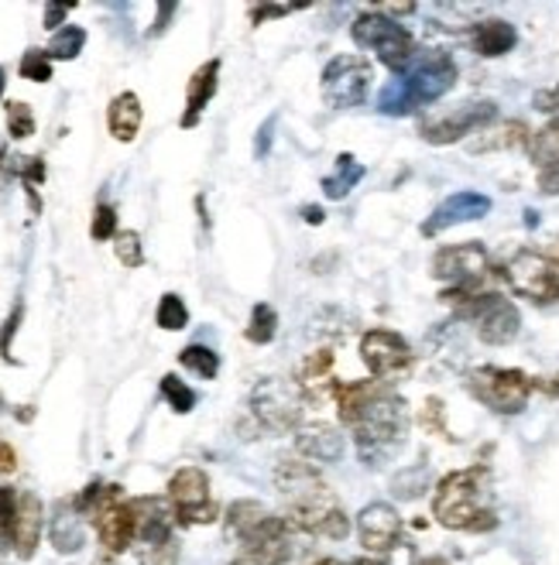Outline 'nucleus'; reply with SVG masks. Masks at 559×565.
I'll return each mask as SVG.
<instances>
[{"mask_svg": "<svg viewBox=\"0 0 559 565\" xmlns=\"http://www.w3.org/2000/svg\"><path fill=\"white\" fill-rule=\"evenodd\" d=\"M443 302L456 309L460 319H467L477 332V340L487 347H508L521 332V312L511 298L498 291H443Z\"/></svg>", "mask_w": 559, "mask_h": 565, "instance_id": "0eeeda50", "label": "nucleus"}, {"mask_svg": "<svg viewBox=\"0 0 559 565\" xmlns=\"http://www.w3.org/2000/svg\"><path fill=\"white\" fill-rule=\"evenodd\" d=\"M495 120H498V104H491V99H474V104H460L456 110H446V114L422 120L419 135L430 145H456L467 135L487 130Z\"/></svg>", "mask_w": 559, "mask_h": 565, "instance_id": "dca6fc26", "label": "nucleus"}, {"mask_svg": "<svg viewBox=\"0 0 559 565\" xmlns=\"http://www.w3.org/2000/svg\"><path fill=\"white\" fill-rule=\"evenodd\" d=\"M83 45H86V31L80 24H65V28H59L55 35H52L45 55L59 58V62H70V58H76L83 52Z\"/></svg>", "mask_w": 559, "mask_h": 565, "instance_id": "c756f323", "label": "nucleus"}, {"mask_svg": "<svg viewBox=\"0 0 559 565\" xmlns=\"http://www.w3.org/2000/svg\"><path fill=\"white\" fill-rule=\"evenodd\" d=\"M179 11V4H158V21H155V28H151V35H161V31L169 28V18Z\"/></svg>", "mask_w": 559, "mask_h": 565, "instance_id": "49530a36", "label": "nucleus"}, {"mask_svg": "<svg viewBox=\"0 0 559 565\" xmlns=\"http://www.w3.org/2000/svg\"><path fill=\"white\" fill-rule=\"evenodd\" d=\"M350 39L378 55L381 65L399 76L409 70V62L415 58V39L409 35V28L399 24L394 18L381 14V11H365L357 14L354 24H350Z\"/></svg>", "mask_w": 559, "mask_h": 565, "instance_id": "1a4fd4ad", "label": "nucleus"}, {"mask_svg": "<svg viewBox=\"0 0 559 565\" xmlns=\"http://www.w3.org/2000/svg\"><path fill=\"white\" fill-rule=\"evenodd\" d=\"M422 425L430 428V431H436V436H446V425H443V402H440V397H430V402H425ZM446 439H450V436H446Z\"/></svg>", "mask_w": 559, "mask_h": 565, "instance_id": "a19ab883", "label": "nucleus"}, {"mask_svg": "<svg viewBox=\"0 0 559 565\" xmlns=\"http://www.w3.org/2000/svg\"><path fill=\"white\" fill-rule=\"evenodd\" d=\"M76 508L86 521H93L96 539H101L107 555H120L135 545V508L124 497V490L117 483H89L80 497Z\"/></svg>", "mask_w": 559, "mask_h": 565, "instance_id": "423d86ee", "label": "nucleus"}, {"mask_svg": "<svg viewBox=\"0 0 559 565\" xmlns=\"http://www.w3.org/2000/svg\"><path fill=\"white\" fill-rule=\"evenodd\" d=\"M0 555H4V548H0Z\"/></svg>", "mask_w": 559, "mask_h": 565, "instance_id": "13d9d810", "label": "nucleus"}, {"mask_svg": "<svg viewBox=\"0 0 559 565\" xmlns=\"http://www.w3.org/2000/svg\"><path fill=\"white\" fill-rule=\"evenodd\" d=\"M4 83H8V70L0 65V96H4Z\"/></svg>", "mask_w": 559, "mask_h": 565, "instance_id": "603ef678", "label": "nucleus"}, {"mask_svg": "<svg viewBox=\"0 0 559 565\" xmlns=\"http://www.w3.org/2000/svg\"><path fill=\"white\" fill-rule=\"evenodd\" d=\"M4 110H8V135L14 141H24V138L35 135V114H31V107L24 104V99H11Z\"/></svg>", "mask_w": 559, "mask_h": 565, "instance_id": "f704fd0d", "label": "nucleus"}, {"mask_svg": "<svg viewBox=\"0 0 559 565\" xmlns=\"http://www.w3.org/2000/svg\"><path fill=\"white\" fill-rule=\"evenodd\" d=\"M161 397H166L169 408H172L176 415H189V412L196 408V391H192L186 381H179L176 374H166V377H161Z\"/></svg>", "mask_w": 559, "mask_h": 565, "instance_id": "473e14b6", "label": "nucleus"}, {"mask_svg": "<svg viewBox=\"0 0 559 565\" xmlns=\"http://www.w3.org/2000/svg\"><path fill=\"white\" fill-rule=\"evenodd\" d=\"M546 257H552V260H556V264H559V237H556V241H552V247H549V250H546Z\"/></svg>", "mask_w": 559, "mask_h": 565, "instance_id": "8fccbe9b", "label": "nucleus"}, {"mask_svg": "<svg viewBox=\"0 0 559 565\" xmlns=\"http://www.w3.org/2000/svg\"><path fill=\"white\" fill-rule=\"evenodd\" d=\"M230 565H254V562H247V558H234V562H230Z\"/></svg>", "mask_w": 559, "mask_h": 565, "instance_id": "5fc2aeb1", "label": "nucleus"}, {"mask_svg": "<svg viewBox=\"0 0 559 565\" xmlns=\"http://www.w3.org/2000/svg\"><path fill=\"white\" fill-rule=\"evenodd\" d=\"M337 408L340 422L350 428L354 449L360 462L371 470L402 449L409 436V412L405 397L384 381H354L337 387Z\"/></svg>", "mask_w": 559, "mask_h": 565, "instance_id": "f257e3e1", "label": "nucleus"}, {"mask_svg": "<svg viewBox=\"0 0 559 565\" xmlns=\"http://www.w3.org/2000/svg\"><path fill=\"white\" fill-rule=\"evenodd\" d=\"M539 189H542L546 195H559V169L539 172Z\"/></svg>", "mask_w": 559, "mask_h": 565, "instance_id": "a18cd8bd", "label": "nucleus"}, {"mask_svg": "<svg viewBox=\"0 0 559 565\" xmlns=\"http://www.w3.org/2000/svg\"><path fill=\"white\" fill-rule=\"evenodd\" d=\"M275 487L285 501V521L292 527L306 531V535H323L344 542L350 535V518L344 504L337 501V493L330 490L309 462L299 459H282L275 470Z\"/></svg>", "mask_w": 559, "mask_h": 565, "instance_id": "f03ea898", "label": "nucleus"}, {"mask_svg": "<svg viewBox=\"0 0 559 565\" xmlns=\"http://www.w3.org/2000/svg\"><path fill=\"white\" fill-rule=\"evenodd\" d=\"M282 14H292V8H272V4H265V8H251V21L257 24L261 18H282Z\"/></svg>", "mask_w": 559, "mask_h": 565, "instance_id": "de8ad7c7", "label": "nucleus"}, {"mask_svg": "<svg viewBox=\"0 0 559 565\" xmlns=\"http://www.w3.org/2000/svg\"><path fill=\"white\" fill-rule=\"evenodd\" d=\"M357 535L371 555H388L402 542V518L391 504H368L357 518Z\"/></svg>", "mask_w": 559, "mask_h": 565, "instance_id": "aec40b11", "label": "nucleus"}, {"mask_svg": "<svg viewBox=\"0 0 559 565\" xmlns=\"http://www.w3.org/2000/svg\"><path fill=\"white\" fill-rule=\"evenodd\" d=\"M18 470V452L8 439H0V477H8Z\"/></svg>", "mask_w": 559, "mask_h": 565, "instance_id": "c03bdc74", "label": "nucleus"}, {"mask_svg": "<svg viewBox=\"0 0 559 565\" xmlns=\"http://www.w3.org/2000/svg\"><path fill=\"white\" fill-rule=\"evenodd\" d=\"M313 565H344V562H337V558H319V562H313Z\"/></svg>", "mask_w": 559, "mask_h": 565, "instance_id": "864d4df0", "label": "nucleus"}, {"mask_svg": "<svg viewBox=\"0 0 559 565\" xmlns=\"http://www.w3.org/2000/svg\"><path fill=\"white\" fill-rule=\"evenodd\" d=\"M49 542L55 552L62 555H76L86 545V527H83V514L73 501H55L52 518H49Z\"/></svg>", "mask_w": 559, "mask_h": 565, "instance_id": "412c9836", "label": "nucleus"}, {"mask_svg": "<svg viewBox=\"0 0 559 565\" xmlns=\"http://www.w3.org/2000/svg\"><path fill=\"white\" fill-rule=\"evenodd\" d=\"M179 363H182V367H186L189 374L203 377V381H213V377L220 374V353L210 350V347H203V343L186 347V350L179 353Z\"/></svg>", "mask_w": 559, "mask_h": 565, "instance_id": "c85d7f7f", "label": "nucleus"}, {"mask_svg": "<svg viewBox=\"0 0 559 565\" xmlns=\"http://www.w3.org/2000/svg\"><path fill=\"white\" fill-rule=\"evenodd\" d=\"M425 490V470H415V473H405L394 480V493L405 497V501H412V497H419Z\"/></svg>", "mask_w": 559, "mask_h": 565, "instance_id": "ea45409f", "label": "nucleus"}, {"mask_svg": "<svg viewBox=\"0 0 559 565\" xmlns=\"http://www.w3.org/2000/svg\"><path fill=\"white\" fill-rule=\"evenodd\" d=\"M347 565H384V562H378V558H354V562H347Z\"/></svg>", "mask_w": 559, "mask_h": 565, "instance_id": "3c124183", "label": "nucleus"}, {"mask_svg": "<svg viewBox=\"0 0 559 565\" xmlns=\"http://www.w3.org/2000/svg\"><path fill=\"white\" fill-rule=\"evenodd\" d=\"M135 508V552L141 565H179L176 511L169 497H130Z\"/></svg>", "mask_w": 559, "mask_h": 565, "instance_id": "6e6552de", "label": "nucleus"}, {"mask_svg": "<svg viewBox=\"0 0 559 565\" xmlns=\"http://www.w3.org/2000/svg\"><path fill=\"white\" fill-rule=\"evenodd\" d=\"M487 213H491V199L484 192H474V189L453 192L433 210V216L422 223V237H436V234H443V230H450V226L484 220Z\"/></svg>", "mask_w": 559, "mask_h": 565, "instance_id": "a211bd4d", "label": "nucleus"}, {"mask_svg": "<svg viewBox=\"0 0 559 565\" xmlns=\"http://www.w3.org/2000/svg\"><path fill=\"white\" fill-rule=\"evenodd\" d=\"M491 275H495V264H491V254L477 241L443 247L433 257V278L453 285L450 291H481Z\"/></svg>", "mask_w": 559, "mask_h": 565, "instance_id": "4468645a", "label": "nucleus"}, {"mask_svg": "<svg viewBox=\"0 0 559 565\" xmlns=\"http://www.w3.org/2000/svg\"><path fill=\"white\" fill-rule=\"evenodd\" d=\"M0 169L18 175L24 182V192H28V203L35 213H42V199H39V185L45 182V161L35 158V154H18V158H8V148H0Z\"/></svg>", "mask_w": 559, "mask_h": 565, "instance_id": "a878e982", "label": "nucleus"}, {"mask_svg": "<svg viewBox=\"0 0 559 565\" xmlns=\"http://www.w3.org/2000/svg\"><path fill=\"white\" fill-rule=\"evenodd\" d=\"M217 86H220V58H210L192 73V79L186 86V114L179 120L186 130H192L196 124H200V117L210 107V99L217 96Z\"/></svg>", "mask_w": 559, "mask_h": 565, "instance_id": "4be33fe9", "label": "nucleus"}, {"mask_svg": "<svg viewBox=\"0 0 559 565\" xmlns=\"http://www.w3.org/2000/svg\"><path fill=\"white\" fill-rule=\"evenodd\" d=\"M365 179V164H360L354 154H340L337 164H334V172L323 179V195L326 199H347L357 182Z\"/></svg>", "mask_w": 559, "mask_h": 565, "instance_id": "bb28decb", "label": "nucleus"}, {"mask_svg": "<svg viewBox=\"0 0 559 565\" xmlns=\"http://www.w3.org/2000/svg\"><path fill=\"white\" fill-rule=\"evenodd\" d=\"M42 527H45V508L39 501V493L18 490V508H14V521H11V552L21 562L35 558L39 542H42Z\"/></svg>", "mask_w": 559, "mask_h": 565, "instance_id": "6ab92c4d", "label": "nucleus"}, {"mask_svg": "<svg viewBox=\"0 0 559 565\" xmlns=\"http://www.w3.org/2000/svg\"><path fill=\"white\" fill-rule=\"evenodd\" d=\"M360 360H365V367L384 381V377H402L412 371L415 363V353L412 347L399 337V332L391 329H371L360 337Z\"/></svg>", "mask_w": 559, "mask_h": 565, "instance_id": "f3484780", "label": "nucleus"}, {"mask_svg": "<svg viewBox=\"0 0 559 565\" xmlns=\"http://www.w3.org/2000/svg\"><path fill=\"white\" fill-rule=\"evenodd\" d=\"M330 367H334V353H330V350H316V353L306 360L303 377H306V381H319V377L330 374Z\"/></svg>", "mask_w": 559, "mask_h": 565, "instance_id": "4c0bfd02", "label": "nucleus"}, {"mask_svg": "<svg viewBox=\"0 0 559 565\" xmlns=\"http://www.w3.org/2000/svg\"><path fill=\"white\" fill-rule=\"evenodd\" d=\"M515 45H518V31H515L511 21H502V18L477 21L474 31H471V49L477 55H484V58H502Z\"/></svg>", "mask_w": 559, "mask_h": 565, "instance_id": "5701e85b", "label": "nucleus"}, {"mask_svg": "<svg viewBox=\"0 0 559 565\" xmlns=\"http://www.w3.org/2000/svg\"><path fill=\"white\" fill-rule=\"evenodd\" d=\"M0 408H4V402H0Z\"/></svg>", "mask_w": 559, "mask_h": 565, "instance_id": "4d7b16f0", "label": "nucleus"}, {"mask_svg": "<svg viewBox=\"0 0 559 565\" xmlns=\"http://www.w3.org/2000/svg\"><path fill=\"white\" fill-rule=\"evenodd\" d=\"M21 319H24V306L18 302V306H14V312L8 316L4 329H0V353H4V360H14V356H11V340H14V332H18Z\"/></svg>", "mask_w": 559, "mask_h": 565, "instance_id": "58836bf2", "label": "nucleus"}, {"mask_svg": "<svg viewBox=\"0 0 559 565\" xmlns=\"http://www.w3.org/2000/svg\"><path fill=\"white\" fill-rule=\"evenodd\" d=\"M532 104H536V110H539V114H552V117H559V86L536 93Z\"/></svg>", "mask_w": 559, "mask_h": 565, "instance_id": "79ce46f5", "label": "nucleus"}, {"mask_svg": "<svg viewBox=\"0 0 559 565\" xmlns=\"http://www.w3.org/2000/svg\"><path fill=\"white\" fill-rule=\"evenodd\" d=\"M18 73L31 83H49L52 79V58L45 55V49H28L21 65H18Z\"/></svg>", "mask_w": 559, "mask_h": 565, "instance_id": "e433bc0d", "label": "nucleus"}, {"mask_svg": "<svg viewBox=\"0 0 559 565\" xmlns=\"http://www.w3.org/2000/svg\"><path fill=\"white\" fill-rule=\"evenodd\" d=\"M422 565H446V562H440V558H430V562H422Z\"/></svg>", "mask_w": 559, "mask_h": 565, "instance_id": "6e6d98bb", "label": "nucleus"}, {"mask_svg": "<svg viewBox=\"0 0 559 565\" xmlns=\"http://www.w3.org/2000/svg\"><path fill=\"white\" fill-rule=\"evenodd\" d=\"M295 449L299 456L313 459V462H337L344 456V436L334 425H306L299 436H295Z\"/></svg>", "mask_w": 559, "mask_h": 565, "instance_id": "b1692460", "label": "nucleus"}, {"mask_svg": "<svg viewBox=\"0 0 559 565\" xmlns=\"http://www.w3.org/2000/svg\"><path fill=\"white\" fill-rule=\"evenodd\" d=\"M536 387H539L536 377H529L525 371H511V367H474L467 374V391L484 408L498 415H518L529 405Z\"/></svg>", "mask_w": 559, "mask_h": 565, "instance_id": "9d476101", "label": "nucleus"}, {"mask_svg": "<svg viewBox=\"0 0 559 565\" xmlns=\"http://www.w3.org/2000/svg\"><path fill=\"white\" fill-rule=\"evenodd\" d=\"M114 254L117 260L124 264V268H141L145 264V247H141V237L135 234V230H120V234L114 237Z\"/></svg>", "mask_w": 559, "mask_h": 565, "instance_id": "72a5a7b5", "label": "nucleus"}, {"mask_svg": "<svg viewBox=\"0 0 559 565\" xmlns=\"http://www.w3.org/2000/svg\"><path fill=\"white\" fill-rule=\"evenodd\" d=\"M73 8L76 4H45V28L49 31H59L65 24V18L73 14Z\"/></svg>", "mask_w": 559, "mask_h": 565, "instance_id": "37998d69", "label": "nucleus"}, {"mask_svg": "<svg viewBox=\"0 0 559 565\" xmlns=\"http://www.w3.org/2000/svg\"><path fill=\"white\" fill-rule=\"evenodd\" d=\"M375 65L365 55H337L326 62L319 89L330 110H354L371 96Z\"/></svg>", "mask_w": 559, "mask_h": 565, "instance_id": "f8f14e48", "label": "nucleus"}, {"mask_svg": "<svg viewBox=\"0 0 559 565\" xmlns=\"http://www.w3.org/2000/svg\"><path fill=\"white\" fill-rule=\"evenodd\" d=\"M155 322L166 329V332H179V329H186L189 326V309H186V302L176 295V291H169V295H161V302H158V312H155Z\"/></svg>", "mask_w": 559, "mask_h": 565, "instance_id": "2f4dec72", "label": "nucleus"}, {"mask_svg": "<svg viewBox=\"0 0 559 565\" xmlns=\"http://www.w3.org/2000/svg\"><path fill=\"white\" fill-rule=\"evenodd\" d=\"M141 120H145V110H141V99L138 93H120L110 99V107H107V127H110V135L114 141H124L130 145L138 138V130H141Z\"/></svg>", "mask_w": 559, "mask_h": 565, "instance_id": "393cba45", "label": "nucleus"}, {"mask_svg": "<svg viewBox=\"0 0 559 565\" xmlns=\"http://www.w3.org/2000/svg\"><path fill=\"white\" fill-rule=\"evenodd\" d=\"M226 539L241 545V558L254 565H285L295 555L292 524L275 518L261 501H234L226 511Z\"/></svg>", "mask_w": 559, "mask_h": 565, "instance_id": "39448f33", "label": "nucleus"}, {"mask_svg": "<svg viewBox=\"0 0 559 565\" xmlns=\"http://www.w3.org/2000/svg\"><path fill=\"white\" fill-rule=\"evenodd\" d=\"M169 504L176 511V521L192 527V524H210L217 521V501L207 470L200 467H182L169 480Z\"/></svg>", "mask_w": 559, "mask_h": 565, "instance_id": "2eb2a0df", "label": "nucleus"}, {"mask_svg": "<svg viewBox=\"0 0 559 565\" xmlns=\"http://www.w3.org/2000/svg\"><path fill=\"white\" fill-rule=\"evenodd\" d=\"M433 518L450 531H481L498 527V514L491 508V470L471 467L446 473L433 497Z\"/></svg>", "mask_w": 559, "mask_h": 565, "instance_id": "20e7f679", "label": "nucleus"}, {"mask_svg": "<svg viewBox=\"0 0 559 565\" xmlns=\"http://www.w3.org/2000/svg\"><path fill=\"white\" fill-rule=\"evenodd\" d=\"M502 275L515 295L529 298L536 306L559 302V264L542 250H518L502 268Z\"/></svg>", "mask_w": 559, "mask_h": 565, "instance_id": "ddd939ff", "label": "nucleus"}, {"mask_svg": "<svg viewBox=\"0 0 559 565\" xmlns=\"http://www.w3.org/2000/svg\"><path fill=\"white\" fill-rule=\"evenodd\" d=\"M306 220H309V223H323V210H313V206H309V210H306Z\"/></svg>", "mask_w": 559, "mask_h": 565, "instance_id": "09e8293b", "label": "nucleus"}, {"mask_svg": "<svg viewBox=\"0 0 559 565\" xmlns=\"http://www.w3.org/2000/svg\"><path fill=\"white\" fill-rule=\"evenodd\" d=\"M275 332H278V312H275L272 306H265V302L254 306V309H251V322H247V329H244L247 343L265 347V343L275 340Z\"/></svg>", "mask_w": 559, "mask_h": 565, "instance_id": "7c9ffc66", "label": "nucleus"}, {"mask_svg": "<svg viewBox=\"0 0 559 565\" xmlns=\"http://www.w3.org/2000/svg\"><path fill=\"white\" fill-rule=\"evenodd\" d=\"M117 234H120V230H117V210L110 203H96L93 223H89V237L96 244H104V241H114Z\"/></svg>", "mask_w": 559, "mask_h": 565, "instance_id": "c9c22d12", "label": "nucleus"}, {"mask_svg": "<svg viewBox=\"0 0 559 565\" xmlns=\"http://www.w3.org/2000/svg\"><path fill=\"white\" fill-rule=\"evenodd\" d=\"M532 138H529V127H525L521 120H508L495 130H484V138L474 141L471 148L474 151H502V148H525Z\"/></svg>", "mask_w": 559, "mask_h": 565, "instance_id": "cd10ccee", "label": "nucleus"}, {"mask_svg": "<svg viewBox=\"0 0 559 565\" xmlns=\"http://www.w3.org/2000/svg\"><path fill=\"white\" fill-rule=\"evenodd\" d=\"M456 62L450 52H415L409 70L394 76L381 93H378V110L384 117H409L422 107L443 99L456 86Z\"/></svg>", "mask_w": 559, "mask_h": 565, "instance_id": "7ed1b4c3", "label": "nucleus"}, {"mask_svg": "<svg viewBox=\"0 0 559 565\" xmlns=\"http://www.w3.org/2000/svg\"><path fill=\"white\" fill-rule=\"evenodd\" d=\"M251 412L275 436L299 428L306 418V394L288 377H268L251 391Z\"/></svg>", "mask_w": 559, "mask_h": 565, "instance_id": "9b49d317", "label": "nucleus"}]
</instances>
